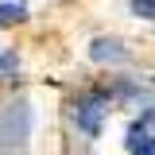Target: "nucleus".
Masks as SVG:
<instances>
[{"mask_svg": "<svg viewBox=\"0 0 155 155\" xmlns=\"http://www.w3.org/2000/svg\"><path fill=\"white\" fill-rule=\"evenodd\" d=\"M124 151L128 155H155V105H143L140 116H132L124 132Z\"/></svg>", "mask_w": 155, "mask_h": 155, "instance_id": "nucleus-3", "label": "nucleus"}, {"mask_svg": "<svg viewBox=\"0 0 155 155\" xmlns=\"http://www.w3.org/2000/svg\"><path fill=\"white\" fill-rule=\"evenodd\" d=\"M16 70H19V54H16V47L0 51V78H16Z\"/></svg>", "mask_w": 155, "mask_h": 155, "instance_id": "nucleus-6", "label": "nucleus"}, {"mask_svg": "<svg viewBox=\"0 0 155 155\" xmlns=\"http://www.w3.org/2000/svg\"><path fill=\"white\" fill-rule=\"evenodd\" d=\"M113 89L109 85H85V89H78L74 105H70V116H74V128L89 143L93 140H101V132H105V120H109V113H113Z\"/></svg>", "mask_w": 155, "mask_h": 155, "instance_id": "nucleus-2", "label": "nucleus"}, {"mask_svg": "<svg viewBox=\"0 0 155 155\" xmlns=\"http://www.w3.org/2000/svg\"><path fill=\"white\" fill-rule=\"evenodd\" d=\"M89 62L109 66V70H120V66L132 62V51H128L116 35H97V39H89Z\"/></svg>", "mask_w": 155, "mask_h": 155, "instance_id": "nucleus-4", "label": "nucleus"}, {"mask_svg": "<svg viewBox=\"0 0 155 155\" xmlns=\"http://www.w3.org/2000/svg\"><path fill=\"white\" fill-rule=\"evenodd\" d=\"M35 132V109L27 97H8L0 109V155H27Z\"/></svg>", "mask_w": 155, "mask_h": 155, "instance_id": "nucleus-1", "label": "nucleus"}, {"mask_svg": "<svg viewBox=\"0 0 155 155\" xmlns=\"http://www.w3.org/2000/svg\"><path fill=\"white\" fill-rule=\"evenodd\" d=\"M27 16H31L27 0H0V31H8V27H19V23H27Z\"/></svg>", "mask_w": 155, "mask_h": 155, "instance_id": "nucleus-5", "label": "nucleus"}, {"mask_svg": "<svg viewBox=\"0 0 155 155\" xmlns=\"http://www.w3.org/2000/svg\"><path fill=\"white\" fill-rule=\"evenodd\" d=\"M128 8L136 19H147V23L155 19V0H128Z\"/></svg>", "mask_w": 155, "mask_h": 155, "instance_id": "nucleus-7", "label": "nucleus"}]
</instances>
